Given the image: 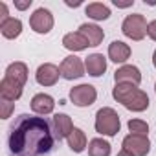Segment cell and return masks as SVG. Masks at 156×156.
<instances>
[{"label":"cell","mask_w":156,"mask_h":156,"mask_svg":"<svg viewBox=\"0 0 156 156\" xmlns=\"http://www.w3.org/2000/svg\"><path fill=\"white\" fill-rule=\"evenodd\" d=\"M51 123L41 116L20 114L9 129V156H48L55 145Z\"/></svg>","instance_id":"6da1fadb"},{"label":"cell","mask_w":156,"mask_h":156,"mask_svg":"<svg viewBox=\"0 0 156 156\" xmlns=\"http://www.w3.org/2000/svg\"><path fill=\"white\" fill-rule=\"evenodd\" d=\"M112 98L121 103L130 112H143L149 108V96L134 85H116L112 90Z\"/></svg>","instance_id":"7a4b0ae2"},{"label":"cell","mask_w":156,"mask_h":156,"mask_svg":"<svg viewBox=\"0 0 156 156\" xmlns=\"http://www.w3.org/2000/svg\"><path fill=\"white\" fill-rule=\"evenodd\" d=\"M94 127H96V132H98V134L112 138V136H116V134L119 132L121 121H119V116H118V112H116L114 108L103 107V108H99L98 114H96V123H94Z\"/></svg>","instance_id":"3957f363"},{"label":"cell","mask_w":156,"mask_h":156,"mask_svg":"<svg viewBox=\"0 0 156 156\" xmlns=\"http://www.w3.org/2000/svg\"><path fill=\"white\" fill-rule=\"evenodd\" d=\"M147 20L143 15L140 13H132V15H127L123 24H121V31L125 37L132 39V41H141L145 35H147Z\"/></svg>","instance_id":"277c9868"},{"label":"cell","mask_w":156,"mask_h":156,"mask_svg":"<svg viewBox=\"0 0 156 156\" xmlns=\"http://www.w3.org/2000/svg\"><path fill=\"white\" fill-rule=\"evenodd\" d=\"M98 99V90L92 85H77L70 90V101L75 107H90Z\"/></svg>","instance_id":"5b68a950"},{"label":"cell","mask_w":156,"mask_h":156,"mask_svg":"<svg viewBox=\"0 0 156 156\" xmlns=\"http://www.w3.org/2000/svg\"><path fill=\"white\" fill-rule=\"evenodd\" d=\"M30 28H31L35 33H39V35L50 33L51 28H53V15H51V11L46 9V8L35 9L33 15L30 17Z\"/></svg>","instance_id":"8992f818"},{"label":"cell","mask_w":156,"mask_h":156,"mask_svg":"<svg viewBox=\"0 0 156 156\" xmlns=\"http://www.w3.org/2000/svg\"><path fill=\"white\" fill-rule=\"evenodd\" d=\"M59 68H61V77H64L66 81H73L85 75V62L75 55L64 57Z\"/></svg>","instance_id":"52a82bcc"},{"label":"cell","mask_w":156,"mask_h":156,"mask_svg":"<svg viewBox=\"0 0 156 156\" xmlns=\"http://www.w3.org/2000/svg\"><path fill=\"white\" fill-rule=\"evenodd\" d=\"M123 149L129 151L134 156H147L151 152V141L149 136H140V134H127L123 138Z\"/></svg>","instance_id":"ba28073f"},{"label":"cell","mask_w":156,"mask_h":156,"mask_svg":"<svg viewBox=\"0 0 156 156\" xmlns=\"http://www.w3.org/2000/svg\"><path fill=\"white\" fill-rule=\"evenodd\" d=\"M114 81H116V85H134V87H140V83H141V72H140L138 66L123 64L121 68L116 70Z\"/></svg>","instance_id":"9c48e42d"},{"label":"cell","mask_w":156,"mask_h":156,"mask_svg":"<svg viewBox=\"0 0 156 156\" xmlns=\"http://www.w3.org/2000/svg\"><path fill=\"white\" fill-rule=\"evenodd\" d=\"M59 75H61V68L51 64V62H44L37 68L35 73V79L41 87H53L59 81Z\"/></svg>","instance_id":"30bf717a"},{"label":"cell","mask_w":156,"mask_h":156,"mask_svg":"<svg viewBox=\"0 0 156 156\" xmlns=\"http://www.w3.org/2000/svg\"><path fill=\"white\" fill-rule=\"evenodd\" d=\"M51 129H53V134H55V140H57V141L68 138L70 132L73 130L72 118H70L68 114H55L53 119H51Z\"/></svg>","instance_id":"8fae6325"},{"label":"cell","mask_w":156,"mask_h":156,"mask_svg":"<svg viewBox=\"0 0 156 156\" xmlns=\"http://www.w3.org/2000/svg\"><path fill=\"white\" fill-rule=\"evenodd\" d=\"M55 108V99L50 96V94H35L31 98V110L37 114V116H46V114H51Z\"/></svg>","instance_id":"7c38bea8"},{"label":"cell","mask_w":156,"mask_h":156,"mask_svg":"<svg viewBox=\"0 0 156 156\" xmlns=\"http://www.w3.org/2000/svg\"><path fill=\"white\" fill-rule=\"evenodd\" d=\"M85 70L92 77H101L107 72V57L103 53H92L85 59Z\"/></svg>","instance_id":"4fadbf2b"},{"label":"cell","mask_w":156,"mask_h":156,"mask_svg":"<svg viewBox=\"0 0 156 156\" xmlns=\"http://www.w3.org/2000/svg\"><path fill=\"white\" fill-rule=\"evenodd\" d=\"M4 77L9 79V81H13V83H17V85H20V87H24L26 81H28V66L24 62H20V61L11 62L6 68V75Z\"/></svg>","instance_id":"5bb4252c"},{"label":"cell","mask_w":156,"mask_h":156,"mask_svg":"<svg viewBox=\"0 0 156 156\" xmlns=\"http://www.w3.org/2000/svg\"><path fill=\"white\" fill-rule=\"evenodd\" d=\"M62 46L70 51H83L90 46V42L87 41V37L81 31H72L62 37Z\"/></svg>","instance_id":"9a60e30c"},{"label":"cell","mask_w":156,"mask_h":156,"mask_svg":"<svg viewBox=\"0 0 156 156\" xmlns=\"http://www.w3.org/2000/svg\"><path fill=\"white\" fill-rule=\"evenodd\" d=\"M130 57V46L123 41H112L108 46V59L116 64H123Z\"/></svg>","instance_id":"2e32d148"},{"label":"cell","mask_w":156,"mask_h":156,"mask_svg":"<svg viewBox=\"0 0 156 156\" xmlns=\"http://www.w3.org/2000/svg\"><path fill=\"white\" fill-rule=\"evenodd\" d=\"M22 90H24V87H20V85H17V83L6 79V77L0 81V98H2L4 101H11V103H13V101L20 99Z\"/></svg>","instance_id":"e0dca14e"},{"label":"cell","mask_w":156,"mask_h":156,"mask_svg":"<svg viewBox=\"0 0 156 156\" xmlns=\"http://www.w3.org/2000/svg\"><path fill=\"white\" fill-rule=\"evenodd\" d=\"M79 31L87 37V41L90 42V46H99L105 39V31L98 26V24H81L79 26Z\"/></svg>","instance_id":"ac0fdd59"},{"label":"cell","mask_w":156,"mask_h":156,"mask_svg":"<svg viewBox=\"0 0 156 156\" xmlns=\"http://www.w3.org/2000/svg\"><path fill=\"white\" fill-rule=\"evenodd\" d=\"M66 140H68V147H70L73 152H83V151L87 149V145H88L87 134H85L81 129H77V127H73V130L70 132V136H68Z\"/></svg>","instance_id":"d6986e66"},{"label":"cell","mask_w":156,"mask_h":156,"mask_svg":"<svg viewBox=\"0 0 156 156\" xmlns=\"http://www.w3.org/2000/svg\"><path fill=\"white\" fill-rule=\"evenodd\" d=\"M0 33H2L6 39H17L22 33V22L19 19L9 17L8 20L0 22Z\"/></svg>","instance_id":"ffe728a7"},{"label":"cell","mask_w":156,"mask_h":156,"mask_svg":"<svg viewBox=\"0 0 156 156\" xmlns=\"http://www.w3.org/2000/svg\"><path fill=\"white\" fill-rule=\"evenodd\" d=\"M112 145L103 138H94L88 141V156H110Z\"/></svg>","instance_id":"44dd1931"},{"label":"cell","mask_w":156,"mask_h":156,"mask_svg":"<svg viewBox=\"0 0 156 156\" xmlns=\"http://www.w3.org/2000/svg\"><path fill=\"white\" fill-rule=\"evenodd\" d=\"M85 13L92 19V20H107L110 17V8L101 4V2H92L85 8Z\"/></svg>","instance_id":"7402d4cb"},{"label":"cell","mask_w":156,"mask_h":156,"mask_svg":"<svg viewBox=\"0 0 156 156\" xmlns=\"http://www.w3.org/2000/svg\"><path fill=\"white\" fill-rule=\"evenodd\" d=\"M130 134H140V136H147L149 134V125L143 121V119H130L127 123Z\"/></svg>","instance_id":"603a6c76"},{"label":"cell","mask_w":156,"mask_h":156,"mask_svg":"<svg viewBox=\"0 0 156 156\" xmlns=\"http://www.w3.org/2000/svg\"><path fill=\"white\" fill-rule=\"evenodd\" d=\"M13 110H15V103L2 99V103H0V118H2V119L11 118V112H13Z\"/></svg>","instance_id":"cb8c5ba5"},{"label":"cell","mask_w":156,"mask_h":156,"mask_svg":"<svg viewBox=\"0 0 156 156\" xmlns=\"http://www.w3.org/2000/svg\"><path fill=\"white\" fill-rule=\"evenodd\" d=\"M147 35H149L151 41H156V20L149 22V26H147Z\"/></svg>","instance_id":"d4e9b609"},{"label":"cell","mask_w":156,"mask_h":156,"mask_svg":"<svg viewBox=\"0 0 156 156\" xmlns=\"http://www.w3.org/2000/svg\"><path fill=\"white\" fill-rule=\"evenodd\" d=\"M30 6H31V0H15V8H17V9H20V11L28 9Z\"/></svg>","instance_id":"484cf974"},{"label":"cell","mask_w":156,"mask_h":156,"mask_svg":"<svg viewBox=\"0 0 156 156\" xmlns=\"http://www.w3.org/2000/svg\"><path fill=\"white\" fill-rule=\"evenodd\" d=\"M134 4V0H127V2H119V0H114V6L116 8H130Z\"/></svg>","instance_id":"4316f807"},{"label":"cell","mask_w":156,"mask_h":156,"mask_svg":"<svg viewBox=\"0 0 156 156\" xmlns=\"http://www.w3.org/2000/svg\"><path fill=\"white\" fill-rule=\"evenodd\" d=\"M0 9H2V17H0V22H4V20L9 19V15H8V6L2 2V4H0Z\"/></svg>","instance_id":"83f0119b"},{"label":"cell","mask_w":156,"mask_h":156,"mask_svg":"<svg viewBox=\"0 0 156 156\" xmlns=\"http://www.w3.org/2000/svg\"><path fill=\"white\" fill-rule=\"evenodd\" d=\"M118 156H134V154H130L129 151H125V149H121V151L118 152Z\"/></svg>","instance_id":"f1b7e54d"},{"label":"cell","mask_w":156,"mask_h":156,"mask_svg":"<svg viewBox=\"0 0 156 156\" xmlns=\"http://www.w3.org/2000/svg\"><path fill=\"white\" fill-rule=\"evenodd\" d=\"M66 6H70V8H77V6H81V2L77 0V2H66Z\"/></svg>","instance_id":"f546056e"},{"label":"cell","mask_w":156,"mask_h":156,"mask_svg":"<svg viewBox=\"0 0 156 156\" xmlns=\"http://www.w3.org/2000/svg\"><path fill=\"white\" fill-rule=\"evenodd\" d=\"M152 64H154V68H156V50H154V53H152Z\"/></svg>","instance_id":"4dcf8cb0"},{"label":"cell","mask_w":156,"mask_h":156,"mask_svg":"<svg viewBox=\"0 0 156 156\" xmlns=\"http://www.w3.org/2000/svg\"><path fill=\"white\" fill-rule=\"evenodd\" d=\"M154 92H156V85H154Z\"/></svg>","instance_id":"1f68e13d"}]
</instances>
